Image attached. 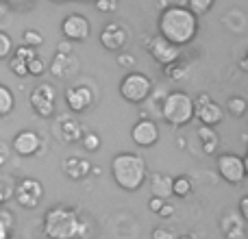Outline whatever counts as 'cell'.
<instances>
[{
  "label": "cell",
  "mask_w": 248,
  "mask_h": 239,
  "mask_svg": "<svg viewBox=\"0 0 248 239\" xmlns=\"http://www.w3.org/2000/svg\"><path fill=\"white\" fill-rule=\"evenodd\" d=\"M198 15H194L185 4H170L159 13L157 30L163 39L183 48L192 44L198 35Z\"/></svg>",
  "instance_id": "1"
},
{
  "label": "cell",
  "mask_w": 248,
  "mask_h": 239,
  "mask_svg": "<svg viewBox=\"0 0 248 239\" xmlns=\"http://www.w3.org/2000/svg\"><path fill=\"white\" fill-rule=\"evenodd\" d=\"M42 233L46 239H85L90 222L78 215L74 207H50L42 218Z\"/></svg>",
  "instance_id": "2"
},
{
  "label": "cell",
  "mask_w": 248,
  "mask_h": 239,
  "mask_svg": "<svg viewBox=\"0 0 248 239\" xmlns=\"http://www.w3.org/2000/svg\"><path fill=\"white\" fill-rule=\"evenodd\" d=\"M111 179L124 192H137L148 179L144 157L137 152H120L111 159Z\"/></svg>",
  "instance_id": "3"
},
{
  "label": "cell",
  "mask_w": 248,
  "mask_h": 239,
  "mask_svg": "<svg viewBox=\"0 0 248 239\" xmlns=\"http://www.w3.org/2000/svg\"><path fill=\"white\" fill-rule=\"evenodd\" d=\"M161 118L170 126H187L194 120V98L187 91H170L163 98L161 105Z\"/></svg>",
  "instance_id": "4"
},
{
  "label": "cell",
  "mask_w": 248,
  "mask_h": 239,
  "mask_svg": "<svg viewBox=\"0 0 248 239\" xmlns=\"http://www.w3.org/2000/svg\"><path fill=\"white\" fill-rule=\"evenodd\" d=\"M118 90H120V96L126 103L140 105L153 94V81L144 72H128V74H124Z\"/></svg>",
  "instance_id": "5"
},
{
  "label": "cell",
  "mask_w": 248,
  "mask_h": 239,
  "mask_svg": "<svg viewBox=\"0 0 248 239\" xmlns=\"http://www.w3.org/2000/svg\"><path fill=\"white\" fill-rule=\"evenodd\" d=\"M29 103L33 107L35 116L48 120L55 116L57 111V90L52 83H46V81H39L37 85L31 90L29 94Z\"/></svg>",
  "instance_id": "6"
},
{
  "label": "cell",
  "mask_w": 248,
  "mask_h": 239,
  "mask_svg": "<svg viewBox=\"0 0 248 239\" xmlns=\"http://www.w3.org/2000/svg\"><path fill=\"white\" fill-rule=\"evenodd\" d=\"M216 167H218V174L222 176V180H227L229 185H240L246 180V161L240 154L233 152L218 154Z\"/></svg>",
  "instance_id": "7"
},
{
  "label": "cell",
  "mask_w": 248,
  "mask_h": 239,
  "mask_svg": "<svg viewBox=\"0 0 248 239\" xmlns=\"http://www.w3.org/2000/svg\"><path fill=\"white\" fill-rule=\"evenodd\" d=\"M13 200L22 209H35L44 200V185L37 179H22L13 185Z\"/></svg>",
  "instance_id": "8"
},
{
  "label": "cell",
  "mask_w": 248,
  "mask_h": 239,
  "mask_svg": "<svg viewBox=\"0 0 248 239\" xmlns=\"http://www.w3.org/2000/svg\"><path fill=\"white\" fill-rule=\"evenodd\" d=\"M194 118L201 124H205V126H218L224 120V109L207 91H201L194 98Z\"/></svg>",
  "instance_id": "9"
},
{
  "label": "cell",
  "mask_w": 248,
  "mask_h": 239,
  "mask_svg": "<svg viewBox=\"0 0 248 239\" xmlns=\"http://www.w3.org/2000/svg\"><path fill=\"white\" fill-rule=\"evenodd\" d=\"M48 72L57 78V81H70L81 72V61L72 50H57L52 57Z\"/></svg>",
  "instance_id": "10"
},
{
  "label": "cell",
  "mask_w": 248,
  "mask_h": 239,
  "mask_svg": "<svg viewBox=\"0 0 248 239\" xmlns=\"http://www.w3.org/2000/svg\"><path fill=\"white\" fill-rule=\"evenodd\" d=\"M128 39H131L128 26H124L116 20L107 22V24L103 26V30H100V44H103V48L109 52H122L124 48H126Z\"/></svg>",
  "instance_id": "11"
},
{
  "label": "cell",
  "mask_w": 248,
  "mask_h": 239,
  "mask_svg": "<svg viewBox=\"0 0 248 239\" xmlns=\"http://www.w3.org/2000/svg\"><path fill=\"white\" fill-rule=\"evenodd\" d=\"M11 152H16L22 159H31L42 152V135L33 128L20 131L11 141Z\"/></svg>",
  "instance_id": "12"
},
{
  "label": "cell",
  "mask_w": 248,
  "mask_h": 239,
  "mask_svg": "<svg viewBox=\"0 0 248 239\" xmlns=\"http://www.w3.org/2000/svg\"><path fill=\"white\" fill-rule=\"evenodd\" d=\"M52 135L61 144H78L83 135V124L74 116H59L52 124Z\"/></svg>",
  "instance_id": "13"
},
{
  "label": "cell",
  "mask_w": 248,
  "mask_h": 239,
  "mask_svg": "<svg viewBox=\"0 0 248 239\" xmlns=\"http://www.w3.org/2000/svg\"><path fill=\"white\" fill-rule=\"evenodd\" d=\"M146 48H148V55L153 57V61L159 65H168V63H172V61L181 59V48L170 44L168 39H163L161 35H155V37L146 44Z\"/></svg>",
  "instance_id": "14"
},
{
  "label": "cell",
  "mask_w": 248,
  "mask_h": 239,
  "mask_svg": "<svg viewBox=\"0 0 248 239\" xmlns=\"http://www.w3.org/2000/svg\"><path fill=\"white\" fill-rule=\"evenodd\" d=\"M90 30H92L90 20L85 15H81V13H70L61 22V33H63V37L68 42H85L90 37Z\"/></svg>",
  "instance_id": "15"
},
{
  "label": "cell",
  "mask_w": 248,
  "mask_h": 239,
  "mask_svg": "<svg viewBox=\"0 0 248 239\" xmlns=\"http://www.w3.org/2000/svg\"><path fill=\"white\" fill-rule=\"evenodd\" d=\"M131 139L140 148H150V146H155L159 141V126L148 118L137 120L131 128Z\"/></svg>",
  "instance_id": "16"
},
{
  "label": "cell",
  "mask_w": 248,
  "mask_h": 239,
  "mask_svg": "<svg viewBox=\"0 0 248 239\" xmlns=\"http://www.w3.org/2000/svg\"><path fill=\"white\" fill-rule=\"evenodd\" d=\"M65 105L72 113H85L94 105V91L87 85H77L65 90Z\"/></svg>",
  "instance_id": "17"
},
{
  "label": "cell",
  "mask_w": 248,
  "mask_h": 239,
  "mask_svg": "<svg viewBox=\"0 0 248 239\" xmlns=\"http://www.w3.org/2000/svg\"><path fill=\"white\" fill-rule=\"evenodd\" d=\"M63 174L72 180H83L87 174L92 172V161L81 154H70V157L63 159V165H61Z\"/></svg>",
  "instance_id": "18"
},
{
  "label": "cell",
  "mask_w": 248,
  "mask_h": 239,
  "mask_svg": "<svg viewBox=\"0 0 248 239\" xmlns=\"http://www.w3.org/2000/svg\"><path fill=\"white\" fill-rule=\"evenodd\" d=\"M220 228H222L227 239H244V218L235 213H224L220 220Z\"/></svg>",
  "instance_id": "19"
},
{
  "label": "cell",
  "mask_w": 248,
  "mask_h": 239,
  "mask_svg": "<svg viewBox=\"0 0 248 239\" xmlns=\"http://www.w3.org/2000/svg\"><path fill=\"white\" fill-rule=\"evenodd\" d=\"M196 137H198V141H201V148L205 154H214L216 150H218L220 135H218V131H216V126H205V124H201L196 131Z\"/></svg>",
  "instance_id": "20"
},
{
  "label": "cell",
  "mask_w": 248,
  "mask_h": 239,
  "mask_svg": "<svg viewBox=\"0 0 248 239\" xmlns=\"http://www.w3.org/2000/svg\"><path fill=\"white\" fill-rule=\"evenodd\" d=\"M150 192H153V196H159V198H163V200H168V198L172 196V176L161 174V172L153 174L150 176Z\"/></svg>",
  "instance_id": "21"
},
{
  "label": "cell",
  "mask_w": 248,
  "mask_h": 239,
  "mask_svg": "<svg viewBox=\"0 0 248 239\" xmlns=\"http://www.w3.org/2000/svg\"><path fill=\"white\" fill-rule=\"evenodd\" d=\"M166 68V76L170 78V81H185V78L189 76V65L185 63L183 59H176L172 61V63L163 65Z\"/></svg>",
  "instance_id": "22"
},
{
  "label": "cell",
  "mask_w": 248,
  "mask_h": 239,
  "mask_svg": "<svg viewBox=\"0 0 248 239\" xmlns=\"http://www.w3.org/2000/svg\"><path fill=\"white\" fill-rule=\"evenodd\" d=\"M222 109H227V113L233 118H244L248 113V103H246V98H242V96H231Z\"/></svg>",
  "instance_id": "23"
},
{
  "label": "cell",
  "mask_w": 248,
  "mask_h": 239,
  "mask_svg": "<svg viewBox=\"0 0 248 239\" xmlns=\"http://www.w3.org/2000/svg\"><path fill=\"white\" fill-rule=\"evenodd\" d=\"M16 109V96L7 85L0 83V118H7Z\"/></svg>",
  "instance_id": "24"
},
{
  "label": "cell",
  "mask_w": 248,
  "mask_h": 239,
  "mask_svg": "<svg viewBox=\"0 0 248 239\" xmlns=\"http://www.w3.org/2000/svg\"><path fill=\"white\" fill-rule=\"evenodd\" d=\"M194 185H192V179L185 174L176 176V179H172V196H179V198H187L189 194H192Z\"/></svg>",
  "instance_id": "25"
},
{
  "label": "cell",
  "mask_w": 248,
  "mask_h": 239,
  "mask_svg": "<svg viewBox=\"0 0 248 239\" xmlns=\"http://www.w3.org/2000/svg\"><path fill=\"white\" fill-rule=\"evenodd\" d=\"M26 72H29V76H37L39 78V76H44V74L48 72V65H46V61L35 52V55L26 61Z\"/></svg>",
  "instance_id": "26"
},
{
  "label": "cell",
  "mask_w": 248,
  "mask_h": 239,
  "mask_svg": "<svg viewBox=\"0 0 248 239\" xmlns=\"http://www.w3.org/2000/svg\"><path fill=\"white\" fill-rule=\"evenodd\" d=\"M216 0H187V4L185 7L189 9V11L194 13V15H205V13H209L211 9H214Z\"/></svg>",
  "instance_id": "27"
},
{
  "label": "cell",
  "mask_w": 248,
  "mask_h": 239,
  "mask_svg": "<svg viewBox=\"0 0 248 239\" xmlns=\"http://www.w3.org/2000/svg\"><path fill=\"white\" fill-rule=\"evenodd\" d=\"M22 44L37 50V48L44 44V35L39 33V30H35V29H26L24 33H22Z\"/></svg>",
  "instance_id": "28"
},
{
  "label": "cell",
  "mask_w": 248,
  "mask_h": 239,
  "mask_svg": "<svg viewBox=\"0 0 248 239\" xmlns=\"http://www.w3.org/2000/svg\"><path fill=\"white\" fill-rule=\"evenodd\" d=\"M78 144H81L87 152H96V150H100V135L98 133H83Z\"/></svg>",
  "instance_id": "29"
},
{
  "label": "cell",
  "mask_w": 248,
  "mask_h": 239,
  "mask_svg": "<svg viewBox=\"0 0 248 239\" xmlns=\"http://www.w3.org/2000/svg\"><path fill=\"white\" fill-rule=\"evenodd\" d=\"M13 52V39L9 33H4V30H0V61L9 59Z\"/></svg>",
  "instance_id": "30"
},
{
  "label": "cell",
  "mask_w": 248,
  "mask_h": 239,
  "mask_svg": "<svg viewBox=\"0 0 248 239\" xmlns=\"http://www.w3.org/2000/svg\"><path fill=\"white\" fill-rule=\"evenodd\" d=\"M9 70H11L16 76H20V78L29 76V72H26V61L16 59V57H9Z\"/></svg>",
  "instance_id": "31"
},
{
  "label": "cell",
  "mask_w": 248,
  "mask_h": 239,
  "mask_svg": "<svg viewBox=\"0 0 248 239\" xmlns=\"http://www.w3.org/2000/svg\"><path fill=\"white\" fill-rule=\"evenodd\" d=\"M13 196V185L11 180H0V205H4V202H9Z\"/></svg>",
  "instance_id": "32"
},
{
  "label": "cell",
  "mask_w": 248,
  "mask_h": 239,
  "mask_svg": "<svg viewBox=\"0 0 248 239\" xmlns=\"http://www.w3.org/2000/svg\"><path fill=\"white\" fill-rule=\"evenodd\" d=\"M150 237L153 239H176V233L168 226H157V228H153V235Z\"/></svg>",
  "instance_id": "33"
},
{
  "label": "cell",
  "mask_w": 248,
  "mask_h": 239,
  "mask_svg": "<svg viewBox=\"0 0 248 239\" xmlns=\"http://www.w3.org/2000/svg\"><path fill=\"white\" fill-rule=\"evenodd\" d=\"M116 0H96V9H98L100 13H111L116 11Z\"/></svg>",
  "instance_id": "34"
},
{
  "label": "cell",
  "mask_w": 248,
  "mask_h": 239,
  "mask_svg": "<svg viewBox=\"0 0 248 239\" xmlns=\"http://www.w3.org/2000/svg\"><path fill=\"white\" fill-rule=\"evenodd\" d=\"M9 157H11V146H9L7 141H2V139H0V167H4V165H7Z\"/></svg>",
  "instance_id": "35"
},
{
  "label": "cell",
  "mask_w": 248,
  "mask_h": 239,
  "mask_svg": "<svg viewBox=\"0 0 248 239\" xmlns=\"http://www.w3.org/2000/svg\"><path fill=\"white\" fill-rule=\"evenodd\" d=\"M118 65H122V68H133V65H135V57L133 55H118Z\"/></svg>",
  "instance_id": "36"
},
{
  "label": "cell",
  "mask_w": 248,
  "mask_h": 239,
  "mask_svg": "<svg viewBox=\"0 0 248 239\" xmlns=\"http://www.w3.org/2000/svg\"><path fill=\"white\" fill-rule=\"evenodd\" d=\"M163 202H166V200H163V198H159V196H153V198H150V200H148V209L153 211V213H157V211H159V209H161V207H163Z\"/></svg>",
  "instance_id": "37"
},
{
  "label": "cell",
  "mask_w": 248,
  "mask_h": 239,
  "mask_svg": "<svg viewBox=\"0 0 248 239\" xmlns=\"http://www.w3.org/2000/svg\"><path fill=\"white\" fill-rule=\"evenodd\" d=\"M0 218H2L4 222H7V226H9V228H13V226H16V218H13V215H11V211H7V209H0Z\"/></svg>",
  "instance_id": "38"
},
{
  "label": "cell",
  "mask_w": 248,
  "mask_h": 239,
  "mask_svg": "<svg viewBox=\"0 0 248 239\" xmlns=\"http://www.w3.org/2000/svg\"><path fill=\"white\" fill-rule=\"evenodd\" d=\"M157 215H161V218H172V215H174V207L168 205V202H163V207L157 211Z\"/></svg>",
  "instance_id": "39"
},
{
  "label": "cell",
  "mask_w": 248,
  "mask_h": 239,
  "mask_svg": "<svg viewBox=\"0 0 248 239\" xmlns=\"http://www.w3.org/2000/svg\"><path fill=\"white\" fill-rule=\"evenodd\" d=\"M11 231H13V228H9L7 222L0 218V239H11Z\"/></svg>",
  "instance_id": "40"
},
{
  "label": "cell",
  "mask_w": 248,
  "mask_h": 239,
  "mask_svg": "<svg viewBox=\"0 0 248 239\" xmlns=\"http://www.w3.org/2000/svg\"><path fill=\"white\" fill-rule=\"evenodd\" d=\"M240 215H242L244 220H248V196H244V198L240 200Z\"/></svg>",
  "instance_id": "41"
},
{
  "label": "cell",
  "mask_w": 248,
  "mask_h": 239,
  "mask_svg": "<svg viewBox=\"0 0 248 239\" xmlns=\"http://www.w3.org/2000/svg\"><path fill=\"white\" fill-rule=\"evenodd\" d=\"M176 239H196L194 235H183V237H176Z\"/></svg>",
  "instance_id": "42"
},
{
  "label": "cell",
  "mask_w": 248,
  "mask_h": 239,
  "mask_svg": "<svg viewBox=\"0 0 248 239\" xmlns=\"http://www.w3.org/2000/svg\"><path fill=\"white\" fill-rule=\"evenodd\" d=\"M11 2H17V0H11Z\"/></svg>",
  "instance_id": "43"
}]
</instances>
